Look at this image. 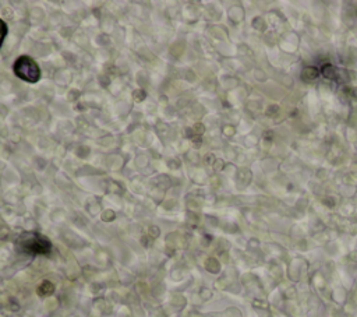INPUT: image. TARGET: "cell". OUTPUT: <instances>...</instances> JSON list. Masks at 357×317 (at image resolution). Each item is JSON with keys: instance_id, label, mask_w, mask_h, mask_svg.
<instances>
[{"instance_id": "1", "label": "cell", "mask_w": 357, "mask_h": 317, "mask_svg": "<svg viewBox=\"0 0 357 317\" xmlns=\"http://www.w3.org/2000/svg\"><path fill=\"white\" fill-rule=\"evenodd\" d=\"M14 73L17 77L28 83H36L41 78L39 66L29 56H21L17 59L14 63Z\"/></svg>"}, {"instance_id": "2", "label": "cell", "mask_w": 357, "mask_h": 317, "mask_svg": "<svg viewBox=\"0 0 357 317\" xmlns=\"http://www.w3.org/2000/svg\"><path fill=\"white\" fill-rule=\"evenodd\" d=\"M21 243L27 251L35 254H45L50 250V243L46 238L36 233H27L21 238Z\"/></svg>"}, {"instance_id": "3", "label": "cell", "mask_w": 357, "mask_h": 317, "mask_svg": "<svg viewBox=\"0 0 357 317\" xmlns=\"http://www.w3.org/2000/svg\"><path fill=\"white\" fill-rule=\"evenodd\" d=\"M53 291H54L53 284L49 282V281H43V282L39 285V288H38V295L47 296V295H50V293H53Z\"/></svg>"}, {"instance_id": "4", "label": "cell", "mask_w": 357, "mask_h": 317, "mask_svg": "<svg viewBox=\"0 0 357 317\" xmlns=\"http://www.w3.org/2000/svg\"><path fill=\"white\" fill-rule=\"evenodd\" d=\"M6 35H7V25H6V22L0 18V48H2V45H3Z\"/></svg>"}, {"instance_id": "5", "label": "cell", "mask_w": 357, "mask_h": 317, "mask_svg": "<svg viewBox=\"0 0 357 317\" xmlns=\"http://www.w3.org/2000/svg\"><path fill=\"white\" fill-rule=\"evenodd\" d=\"M304 73H310V74H308V77H307V80L315 78V77H317V70H314V69H307ZM303 77H306V74H304Z\"/></svg>"}]
</instances>
